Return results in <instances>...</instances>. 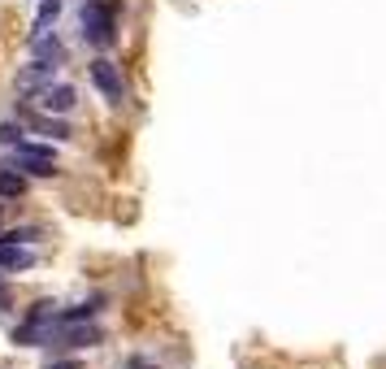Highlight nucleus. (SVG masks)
Wrapping results in <instances>:
<instances>
[{
	"label": "nucleus",
	"mask_w": 386,
	"mask_h": 369,
	"mask_svg": "<svg viewBox=\"0 0 386 369\" xmlns=\"http://www.w3.org/2000/svg\"><path fill=\"white\" fill-rule=\"evenodd\" d=\"M0 143H9V148H18V143H22V131L13 127V122H5V127H0Z\"/></svg>",
	"instance_id": "obj_11"
},
{
	"label": "nucleus",
	"mask_w": 386,
	"mask_h": 369,
	"mask_svg": "<svg viewBox=\"0 0 386 369\" xmlns=\"http://www.w3.org/2000/svg\"><path fill=\"white\" fill-rule=\"evenodd\" d=\"M9 304V291H0V309H5Z\"/></svg>",
	"instance_id": "obj_12"
},
{
	"label": "nucleus",
	"mask_w": 386,
	"mask_h": 369,
	"mask_svg": "<svg viewBox=\"0 0 386 369\" xmlns=\"http://www.w3.org/2000/svg\"><path fill=\"white\" fill-rule=\"evenodd\" d=\"M87 70H91V83H96V91L105 96V105H113V109H117V105L126 101V83H122V70H117L109 57H96Z\"/></svg>",
	"instance_id": "obj_3"
},
{
	"label": "nucleus",
	"mask_w": 386,
	"mask_h": 369,
	"mask_svg": "<svg viewBox=\"0 0 386 369\" xmlns=\"http://www.w3.org/2000/svg\"><path fill=\"white\" fill-rule=\"evenodd\" d=\"M53 70H57L53 61H31L27 70L18 74V87H22V91H35V96H39L44 87H53V83H57V79H53Z\"/></svg>",
	"instance_id": "obj_5"
},
{
	"label": "nucleus",
	"mask_w": 386,
	"mask_h": 369,
	"mask_svg": "<svg viewBox=\"0 0 386 369\" xmlns=\"http://www.w3.org/2000/svg\"><path fill=\"white\" fill-rule=\"evenodd\" d=\"M57 13H61V0H44V9H39V18H35V31L48 27V22H53Z\"/></svg>",
	"instance_id": "obj_10"
},
{
	"label": "nucleus",
	"mask_w": 386,
	"mask_h": 369,
	"mask_svg": "<svg viewBox=\"0 0 386 369\" xmlns=\"http://www.w3.org/2000/svg\"><path fill=\"white\" fill-rule=\"evenodd\" d=\"M0 217H5V205H0Z\"/></svg>",
	"instance_id": "obj_13"
},
{
	"label": "nucleus",
	"mask_w": 386,
	"mask_h": 369,
	"mask_svg": "<svg viewBox=\"0 0 386 369\" xmlns=\"http://www.w3.org/2000/svg\"><path fill=\"white\" fill-rule=\"evenodd\" d=\"M35 101H39V109H44V113H57V117H65V113H74V109H79V91H74L70 83H53V87H44V91L35 96Z\"/></svg>",
	"instance_id": "obj_4"
},
{
	"label": "nucleus",
	"mask_w": 386,
	"mask_h": 369,
	"mask_svg": "<svg viewBox=\"0 0 386 369\" xmlns=\"http://www.w3.org/2000/svg\"><path fill=\"white\" fill-rule=\"evenodd\" d=\"M27 195V174L13 165H0V200H22Z\"/></svg>",
	"instance_id": "obj_7"
},
{
	"label": "nucleus",
	"mask_w": 386,
	"mask_h": 369,
	"mask_svg": "<svg viewBox=\"0 0 386 369\" xmlns=\"http://www.w3.org/2000/svg\"><path fill=\"white\" fill-rule=\"evenodd\" d=\"M13 169H22L31 179H53L57 174V153L44 143H18L13 148Z\"/></svg>",
	"instance_id": "obj_2"
},
{
	"label": "nucleus",
	"mask_w": 386,
	"mask_h": 369,
	"mask_svg": "<svg viewBox=\"0 0 386 369\" xmlns=\"http://www.w3.org/2000/svg\"><path fill=\"white\" fill-rule=\"evenodd\" d=\"M117 5L113 0H87L79 9V22H83V39L87 44H113L117 39V22H113Z\"/></svg>",
	"instance_id": "obj_1"
},
{
	"label": "nucleus",
	"mask_w": 386,
	"mask_h": 369,
	"mask_svg": "<svg viewBox=\"0 0 386 369\" xmlns=\"http://www.w3.org/2000/svg\"><path fill=\"white\" fill-rule=\"evenodd\" d=\"M0 269H5V274L35 269V252H31V248H22V243H0Z\"/></svg>",
	"instance_id": "obj_6"
},
{
	"label": "nucleus",
	"mask_w": 386,
	"mask_h": 369,
	"mask_svg": "<svg viewBox=\"0 0 386 369\" xmlns=\"http://www.w3.org/2000/svg\"><path fill=\"white\" fill-rule=\"evenodd\" d=\"M35 131H44V135H53V139H70V127H65V117H57V113H35V122H31Z\"/></svg>",
	"instance_id": "obj_8"
},
{
	"label": "nucleus",
	"mask_w": 386,
	"mask_h": 369,
	"mask_svg": "<svg viewBox=\"0 0 386 369\" xmlns=\"http://www.w3.org/2000/svg\"><path fill=\"white\" fill-rule=\"evenodd\" d=\"M35 239H44V231L39 226H18V231H0V243H35Z\"/></svg>",
	"instance_id": "obj_9"
}]
</instances>
